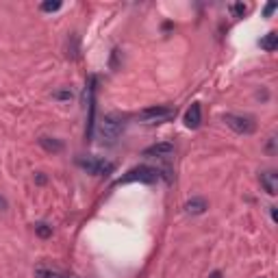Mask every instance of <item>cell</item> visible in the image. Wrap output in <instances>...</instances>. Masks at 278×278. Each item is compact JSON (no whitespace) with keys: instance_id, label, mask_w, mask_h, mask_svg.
Segmentation results:
<instances>
[{"instance_id":"ac0fdd59","label":"cell","mask_w":278,"mask_h":278,"mask_svg":"<svg viewBox=\"0 0 278 278\" xmlns=\"http://www.w3.org/2000/svg\"><path fill=\"white\" fill-rule=\"evenodd\" d=\"M7 209H9V202H7L5 196H0V211H7Z\"/></svg>"},{"instance_id":"d6986e66","label":"cell","mask_w":278,"mask_h":278,"mask_svg":"<svg viewBox=\"0 0 278 278\" xmlns=\"http://www.w3.org/2000/svg\"><path fill=\"white\" fill-rule=\"evenodd\" d=\"M274 144H276V137H269V146H267V150L272 152V155H274Z\"/></svg>"},{"instance_id":"6da1fadb","label":"cell","mask_w":278,"mask_h":278,"mask_svg":"<svg viewBox=\"0 0 278 278\" xmlns=\"http://www.w3.org/2000/svg\"><path fill=\"white\" fill-rule=\"evenodd\" d=\"M159 176H161V172H159V170L148 168V165H139V168L128 170L122 178H117L115 185H126V183H146V185H150V183L159 181Z\"/></svg>"},{"instance_id":"7402d4cb","label":"cell","mask_w":278,"mask_h":278,"mask_svg":"<svg viewBox=\"0 0 278 278\" xmlns=\"http://www.w3.org/2000/svg\"><path fill=\"white\" fill-rule=\"evenodd\" d=\"M209 278H222V272H213V274H211Z\"/></svg>"},{"instance_id":"2e32d148","label":"cell","mask_w":278,"mask_h":278,"mask_svg":"<svg viewBox=\"0 0 278 278\" xmlns=\"http://www.w3.org/2000/svg\"><path fill=\"white\" fill-rule=\"evenodd\" d=\"M248 9H246V5H241V3H237V5H233V13L237 18H243V13H246Z\"/></svg>"},{"instance_id":"ba28073f","label":"cell","mask_w":278,"mask_h":278,"mask_svg":"<svg viewBox=\"0 0 278 278\" xmlns=\"http://www.w3.org/2000/svg\"><path fill=\"white\" fill-rule=\"evenodd\" d=\"M259 178H261V185H263V189H265L269 196H276V194H278V174H276L274 170H269V172H263V174H261Z\"/></svg>"},{"instance_id":"277c9868","label":"cell","mask_w":278,"mask_h":278,"mask_svg":"<svg viewBox=\"0 0 278 278\" xmlns=\"http://www.w3.org/2000/svg\"><path fill=\"white\" fill-rule=\"evenodd\" d=\"M224 122H226L228 128H233L235 133L239 135H252L256 130V124L252 117H243V115H233V113H226L224 115Z\"/></svg>"},{"instance_id":"7a4b0ae2","label":"cell","mask_w":278,"mask_h":278,"mask_svg":"<svg viewBox=\"0 0 278 278\" xmlns=\"http://www.w3.org/2000/svg\"><path fill=\"white\" fill-rule=\"evenodd\" d=\"M122 120H117L115 115H104L100 120V126H98V135H100L102 142L107 144H113L117 137L122 133Z\"/></svg>"},{"instance_id":"44dd1931","label":"cell","mask_w":278,"mask_h":278,"mask_svg":"<svg viewBox=\"0 0 278 278\" xmlns=\"http://www.w3.org/2000/svg\"><path fill=\"white\" fill-rule=\"evenodd\" d=\"M37 183L44 185V183H46V176H44V174H37Z\"/></svg>"},{"instance_id":"8fae6325","label":"cell","mask_w":278,"mask_h":278,"mask_svg":"<svg viewBox=\"0 0 278 278\" xmlns=\"http://www.w3.org/2000/svg\"><path fill=\"white\" fill-rule=\"evenodd\" d=\"M259 44H261V48L265 50V52H274L278 48V35H276V33H267V35L263 37Z\"/></svg>"},{"instance_id":"ffe728a7","label":"cell","mask_w":278,"mask_h":278,"mask_svg":"<svg viewBox=\"0 0 278 278\" xmlns=\"http://www.w3.org/2000/svg\"><path fill=\"white\" fill-rule=\"evenodd\" d=\"M269 213H272V220L276 222V220H278V215H276V207H269Z\"/></svg>"},{"instance_id":"5b68a950","label":"cell","mask_w":278,"mask_h":278,"mask_svg":"<svg viewBox=\"0 0 278 278\" xmlns=\"http://www.w3.org/2000/svg\"><path fill=\"white\" fill-rule=\"evenodd\" d=\"M76 163L81 165V168H83L85 172H89V174H111V172L115 170V165H113V163H109V161H100V159H94V157H89V159L78 157V159H76Z\"/></svg>"},{"instance_id":"52a82bcc","label":"cell","mask_w":278,"mask_h":278,"mask_svg":"<svg viewBox=\"0 0 278 278\" xmlns=\"http://www.w3.org/2000/svg\"><path fill=\"white\" fill-rule=\"evenodd\" d=\"M185 124H187V128H198L202 124V107H200V102H194L187 109V113H185Z\"/></svg>"},{"instance_id":"3957f363","label":"cell","mask_w":278,"mask_h":278,"mask_svg":"<svg viewBox=\"0 0 278 278\" xmlns=\"http://www.w3.org/2000/svg\"><path fill=\"white\" fill-rule=\"evenodd\" d=\"M137 117H139L142 122H146V124L168 122V120H172V117H174V109H172V107H163V104H157V107L144 109Z\"/></svg>"},{"instance_id":"9c48e42d","label":"cell","mask_w":278,"mask_h":278,"mask_svg":"<svg viewBox=\"0 0 278 278\" xmlns=\"http://www.w3.org/2000/svg\"><path fill=\"white\" fill-rule=\"evenodd\" d=\"M207 209H209V204L204 198H191V200L185 202V211H187L189 215H202Z\"/></svg>"},{"instance_id":"4fadbf2b","label":"cell","mask_w":278,"mask_h":278,"mask_svg":"<svg viewBox=\"0 0 278 278\" xmlns=\"http://www.w3.org/2000/svg\"><path fill=\"white\" fill-rule=\"evenodd\" d=\"M35 233L42 237V239H48V237L52 235V226H48V224H35Z\"/></svg>"},{"instance_id":"e0dca14e","label":"cell","mask_w":278,"mask_h":278,"mask_svg":"<svg viewBox=\"0 0 278 278\" xmlns=\"http://www.w3.org/2000/svg\"><path fill=\"white\" fill-rule=\"evenodd\" d=\"M276 7H278L276 3H269V5L265 7V18H269V16H272V13L276 11Z\"/></svg>"},{"instance_id":"9a60e30c","label":"cell","mask_w":278,"mask_h":278,"mask_svg":"<svg viewBox=\"0 0 278 278\" xmlns=\"http://www.w3.org/2000/svg\"><path fill=\"white\" fill-rule=\"evenodd\" d=\"M61 3H59V0H57V3H44L42 5V11H59V9H61Z\"/></svg>"},{"instance_id":"8992f818","label":"cell","mask_w":278,"mask_h":278,"mask_svg":"<svg viewBox=\"0 0 278 278\" xmlns=\"http://www.w3.org/2000/svg\"><path fill=\"white\" fill-rule=\"evenodd\" d=\"M174 155V144L170 142H161V144H155L150 148L144 150V157H157V159H168Z\"/></svg>"},{"instance_id":"30bf717a","label":"cell","mask_w":278,"mask_h":278,"mask_svg":"<svg viewBox=\"0 0 278 278\" xmlns=\"http://www.w3.org/2000/svg\"><path fill=\"white\" fill-rule=\"evenodd\" d=\"M39 146L46 150V152H61L63 150V144L59 139H50V137H39Z\"/></svg>"},{"instance_id":"7c38bea8","label":"cell","mask_w":278,"mask_h":278,"mask_svg":"<svg viewBox=\"0 0 278 278\" xmlns=\"http://www.w3.org/2000/svg\"><path fill=\"white\" fill-rule=\"evenodd\" d=\"M35 278H63V274L55 272V269H48V267H37Z\"/></svg>"},{"instance_id":"5bb4252c","label":"cell","mask_w":278,"mask_h":278,"mask_svg":"<svg viewBox=\"0 0 278 278\" xmlns=\"http://www.w3.org/2000/svg\"><path fill=\"white\" fill-rule=\"evenodd\" d=\"M52 98H57V100H70L72 98V91L70 89H63V91H55Z\"/></svg>"}]
</instances>
